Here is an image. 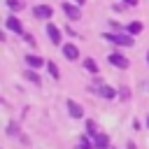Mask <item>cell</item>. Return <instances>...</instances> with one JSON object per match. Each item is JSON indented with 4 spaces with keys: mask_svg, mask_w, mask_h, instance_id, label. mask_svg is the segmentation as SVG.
<instances>
[{
    "mask_svg": "<svg viewBox=\"0 0 149 149\" xmlns=\"http://www.w3.org/2000/svg\"><path fill=\"white\" fill-rule=\"evenodd\" d=\"M105 37H107L109 42L119 44V47H133V35H130V33H128V35H121V33H105Z\"/></svg>",
    "mask_w": 149,
    "mask_h": 149,
    "instance_id": "1",
    "label": "cell"
},
{
    "mask_svg": "<svg viewBox=\"0 0 149 149\" xmlns=\"http://www.w3.org/2000/svg\"><path fill=\"white\" fill-rule=\"evenodd\" d=\"M33 14H35V19H51L54 9H51L49 5H37V7L33 9Z\"/></svg>",
    "mask_w": 149,
    "mask_h": 149,
    "instance_id": "2",
    "label": "cell"
},
{
    "mask_svg": "<svg viewBox=\"0 0 149 149\" xmlns=\"http://www.w3.org/2000/svg\"><path fill=\"white\" fill-rule=\"evenodd\" d=\"M107 61H109L112 65L121 68V70H123V68H128V58H126V56H121V54H116V51H114V54H109V56H107Z\"/></svg>",
    "mask_w": 149,
    "mask_h": 149,
    "instance_id": "3",
    "label": "cell"
},
{
    "mask_svg": "<svg viewBox=\"0 0 149 149\" xmlns=\"http://www.w3.org/2000/svg\"><path fill=\"white\" fill-rule=\"evenodd\" d=\"M47 35H49V40H51L54 44H61V30H58V26L47 23Z\"/></svg>",
    "mask_w": 149,
    "mask_h": 149,
    "instance_id": "4",
    "label": "cell"
},
{
    "mask_svg": "<svg viewBox=\"0 0 149 149\" xmlns=\"http://www.w3.org/2000/svg\"><path fill=\"white\" fill-rule=\"evenodd\" d=\"M63 56H65L68 61H77V58H79V49H77L74 44H63Z\"/></svg>",
    "mask_w": 149,
    "mask_h": 149,
    "instance_id": "5",
    "label": "cell"
},
{
    "mask_svg": "<svg viewBox=\"0 0 149 149\" xmlns=\"http://www.w3.org/2000/svg\"><path fill=\"white\" fill-rule=\"evenodd\" d=\"M107 144H109V137L105 133H95L93 135V147L95 149H107Z\"/></svg>",
    "mask_w": 149,
    "mask_h": 149,
    "instance_id": "6",
    "label": "cell"
},
{
    "mask_svg": "<svg viewBox=\"0 0 149 149\" xmlns=\"http://www.w3.org/2000/svg\"><path fill=\"white\" fill-rule=\"evenodd\" d=\"M63 9H65L68 19H74V21H77V19L81 16V14H79V7H74L72 2H65V5H63Z\"/></svg>",
    "mask_w": 149,
    "mask_h": 149,
    "instance_id": "7",
    "label": "cell"
},
{
    "mask_svg": "<svg viewBox=\"0 0 149 149\" xmlns=\"http://www.w3.org/2000/svg\"><path fill=\"white\" fill-rule=\"evenodd\" d=\"M95 91H98L102 98H109V100L116 95V93H114V88H112V86H107V84H98V86H95Z\"/></svg>",
    "mask_w": 149,
    "mask_h": 149,
    "instance_id": "8",
    "label": "cell"
},
{
    "mask_svg": "<svg viewBox=\"0 0 149 149\" xmlns=\"http://www.w3.org/2000/svg\"><path fill=\"white\" fill-rule=\"evenodd\" d=\"M68 112H70V114H72L74 119H79V116L84 114V109H81V107H79V105H77L74 100H68Z\"/></svg>",
    "mask_w": 149,
    "mask_h": 149,
    "instance_id": "9",
    "label": "cell"
},
{
    "mask_svg": "<svg viewBox=\"0 0 149 149\" xmlns=\"http://www.w3.org/2000/svg\"><path fill=\"white\" fill-rule=\"evenodd\" d=\"M5 26H7L9 30H14V33H21V21H19L16 16H9V19L5 21Z\"/></svg>",
    "mask_w": 149,
    "mask_h": 149,
    "instance_id": "10",
    "label": "cell"
},
{
    "mask_svg": "<svg viewBox=\"0 0 149 149\" xmlns=\"http://www.w3.org/2000/svg\"><path fill=\"white\" fill-rule=\"evenodd\" d=\"M26 63H28L30 68H42V65H47L40 56H33V54H30V56H26Z\"/></svg>",
    "mask_w": 149,
    "mask_h": 149,
    "instance_id": "11",
    "label": "cell"
},
{
    "mask_svg": "<svg viewBox=\"0 0 149 149\" xmlns=\"http://www.w3.org/2000/svg\"><path fill=\"white\" fill-rule=\"evenodd\" d=\"M126 30H128L130 35H137V33H142V23H140V21H130V23L126 26Z\"/></svg>",
    "mask_w": 149,
    "mask_h": 149,
    "instance_id": "12",
    "label": "cell"
},
{
    "mask_svg": "<svg viewBox=\"0 0 149 149\" xmlns=\"http://www.w3.org/2000/svg\"><path fill=\"white\" fill-rule=\"evenodd\" d=\"M23 77H26L28 81H33V84H42L40 74H37V72H33V70H26V72H23Z\"/></svg>",
    "mask_w": 149,
    "mask_h": 149,
    "instance_id": "13",
    "label": "cell"
},
{
    "mask_svg": "<svg viewBox=\"0 0 149 149\" xmlns=\"http://www.w3.org/2000/svg\"><path fill=\"white\" fill-rule=\"evenodd\" d=\"M84 68H86L88 72H93V74L98 72V63H95L93 58H86V61H84Z\"/></svg>",
    "mask_w": 149,
    "mask_h": 149,
    "instance_id": "14",
    "label": "cell"
},
{
    "mask_svg": "<svg viewBox=\"0 0 149 149\" xmlns=\"http://www.w3.org/2000/svg\"><path fill=\"white\" fill-rule=\"evenodd\" d=\"M93 147V142H88L86 137H79V142H77V149H91Z\"/></svg>",
    "mask_w": 149,
    "mask_h": 149,
    "instance_id": "15",
    "label": "cell"
},
{
    "mask_svg": "<svg viewBox=\"0 0 149 149\" xmlns=\"http://www.w3.org/2000/svg\"><path fill=\"white\" fill-rule=\"evenodd\" d=\"M47 68H49V72H51V77H56V79H58V68H56V63H51V61H47Z\"/></svg>",
    "mask_w": 149,
    "mask_h": 149,
    "instance_id": "16",
    "label": "cell"
},
{
    "mask_svg": "<svg viewBox=\"0 0 149 149\" xmlns=\"http://www.w3.org/2000/svg\"><path fill=\"white\" fill-rule=\"evenodd\" d=\"M7 5H9V9H14V12L21 9V2H19V0H7Z\"/></svg>",
    "mask_w": 149,
    "mask_h": 149,
    "instance_id": "17",
    "label": "cell"
},
{
    "mask_svg": "<svg viewBox=\"0 0 149 149\" xmlns=\"http://www.w3.org/2000/svg\"><path fill=\"white\" fill-rule=\"evenodd\" d=\"M86 130H88L91 135H95V130H98V128H95V123H93V121H86Z\"/></svg>",
    "mask_w": 149,
    "mask_h": 149,
    "instance_id": "18",
    "label": "cell"
},
{
    "mask_svg": "<svg viewBox=\"0 0 149 149\" xmlns=\"http://www.w3.org/2000/svg\"><path fill=\"white\" fill-rule=\"evenodd\" d=\"M123 2H126L128 7H135V5H137V0H123Z\"/></svg>",
    "mask_w": 149,
    "mask_h": 149,
    "instance_id": "19",
    "label": "cell"
},
{
    "mask_svg": "<svg viewBox=\"0 0 149 149\" xmlns=\"http://www.w3.org/2000/svg\"><path fill=\"white\" fill-rule=\"evenodd\" d=\"M147 63H149V51H147Z\"/></svg>",
    "mask_w": 149,
    "mask_h": 149,
    "instance_id": "20",
    "label": "cell"
},
{
    "mask_svg": "<svg viewBox=\"0 0 149 149\" xmlns=\"http://www.w3.org/2000/svg\"><path fill=\"white\" fill-rule=\"evenodd\" d=\"M147 126H149V119H147Z\"/></svg>",
    "mask_w": 149,
    "mask_h": 149,
    "instance_id": "21",
    "label": "cell"
}]
</instances>
